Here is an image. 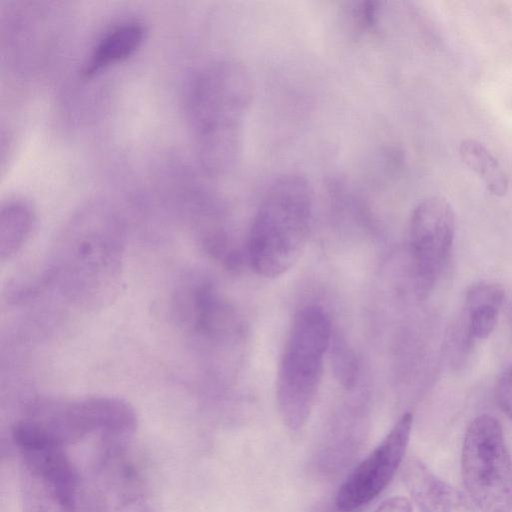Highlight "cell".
Listing matches in <instances>:
<instances>
[{
	"instance_id": "obj_14",
	"label": "cell",
	"mask_w": 512,
	"mask_h": 512,
	"mask_svg": "<svg viewBox=\"0 0 512 512\" xmlns=\"http://www.w3.org/2000/svg\"><path fill=\"white\" fill-rule=\"evenodd\" d=\"M505 297L504 288L496 283L482 282L472 285L465 296L466 308L476 305H492L500 308Z\"/></svg>"
},
{
	"instance_id": "obj_12",
	"label": "cell",
	"mask_w": 512,
	"mask_h": 512,
	"mask_svg": "<svg viewBox=\"0 0 512 512\" xmlns=\"http://www.w3.org/2000/svg\"><path fill=\"white\" fill-rule=\"evenodd\" d=\"M460 156L465 165L484 182L487 190L495 196H503L508 190L509 180L497 159L479 141H461Z\"/></svg>"
},
{
	"instance_id": "obj_16",
	"label": "cell",
	"mask_w": 512,
	"mask_h": 512,
	"mask_svg": "<svg viewBox=\"0 0 512 512\" xmlns=\"http://www.w3.org/2000/svg\"><path fill=\"white\" fill-rule=\"evenodd\" d=\"M373 512H412V505L407 498L394 496L382 502Z\"/></svg>"
},
{
	"instance_id": "obj_9",
	"label": "cell",
	"mask_w": 512,
	"mask_h": 512,
	"mask_svg": "<svg viewBox=\"0 0 512 512\" xmlns=\"http://www.w3.org/2000/svg\"><path fill=\"white\" fill-rule=\"evenodd\" d=\"M402 479L422 512H451L459 504L455 490L416 458L406 461Z\"/></svg>"
},
{
	"instance_id": "obj_8",
	"label": "cell",
	"mask_w": 512,
	"mask_h": 512,
	"mask_svg": "<svg viewBox=\"0 0 512 512\" xmlns=\"http://www.w3.org/2000/svg\"><path fill=\"white\" fill-rule=\"evenodd\" d=\"M455 236V214L440 196L422 200L413 210L409 237L418 276L432 282L449 258Z\"/></svg>"
},
{
	"instance_id": "obj_7",
	"label": "cell",
	"mask_w": 512,
	"mask_h": 512,
	"mask_svg": "<svg viewBox=\"0 0 512 512\" xmlns=\"http://www.w3.org/2000/svg\"><path fill=\"white\" fill-rule=\"evenodd\" d=\"M412 423L413 415L403 414L381 443L346 478L336 495L339 511H354L386 488L404 458Z\"/></svg>"
},
{
	"instance_id": "obj_2",
	"label": "cell",
	"mask_w": 512,
	"mask_h": 512,
	"mask_svg": "<svg viewBox=\"0 0 512 512\" xmlns=\"http://www.w3.org/2000/svg\"><path fill=\"white\" fill-rule=\"evenodd\" d=\"M252 81L243 64L214 61L194 77L187 97L197 153L212 173L231 170L239 159Z\"/></svg>"
},
{
	"instance_id": "obj_13",
	"label": "cell",
	"mask_w": 512,
	"mask_h": 512,
	"mask_svg": "<svg viewBox=\"0 0 512 512\" xmlns=\"http://www.w3.org/2000/svg\"><path fill=\"white\" fill-rule=\"evenodd\" d=\"M466 309L470 335L476 339L487 338L496 326L500 308L492 305H476Z\"/></svg>"
},
{
	"instance_id": "obj_1",
	"label": "cell",
	"mask_w": 512,
	"mask_h": 512,
	"mask_svg": "<svg viewBox=\"0 0 512 512\" xmlns=\"http://www.w3.org/2000/svg\"><path fill=\"white\" fill-rule=\"evenodd\" d=\"M124 230L103 199L82 204L65 223L53 252L50 277L77 306L100 308L118 294L123 279Z\"/></svg>"
},
{
	"instance_id": "obj_3",
	"label": "cell",
	"mask_w": 512,
	"mask_h": 512,
	"mask_svg": "<svg viewBox=\"0 0 512 512\" xmlns=\"http://www.w3.org/2000/svg\"><path fill=\"white\" fill-rule=\"evenodd\" d=\"M312 208L313 191L304 176L285 174L270 185L247 238V261L255 273L278 277L298 261L307 242Z\"/></svg>"
},
{
	"instance_id": "obj_6",
	"label": "cell",
	"mask_w": 512,
	"mask_h": 512,
	"mask_svg": "<svg viewBox=\"0 0 512 512\" xmlns=\"http://www.w3.org/2000/svg\"><path fill=\"white\" fill-rule=\"evenodd\" d=\"M27 417L64 446L93 434L104 442L124 443L137 427L133 407L112 396L39 402L30 408Z\"/></svg>"
},
{
	"instance_id": "obj_5",
	"label": "cell",
	"mask_w": 512,
	"mask_h": 512,
	"mask_svg": "<svg viewBox=\"0 0 512 512\" xmlns=\"http://www.w3.org/2000/svg\"><path fill=\"white\" fill-rule=\"evenodd\" d=\"M462 478L482 512H512V459L502 427L491 415H480L468 426L461 453Z\"/></svg>"
},
{
	"instance_id": "obj_15",
	"label": "cell",
	"mask_w": 512,
	"mask_h": 512,
	"mask_svg": "<svg viewBox=\"0 0 512 512\" xmlns=\"http://www.w3.org/2000/svg\"><path fill=\"white\" fill-rule=\"evenodd\" d=\"M495 398L502 411L512 420V365L499 375L495 384Z\"/></svg>"
},
{
	"instance_id": "obj_11",
	"label": "cell",
	"mask_w": 512,
	"mask_h": 512,
	"mask_svg": "<svg viewBox=\"0 0 512 512\" xmlns=\"http://www.w3.org/2000/svg\"><path fill=\"white\" fill-rule=\"evenodd\" d=\"M35 221L32 205L22 198L3 202L0 210V258H13L27 241Z\"/></svg>"
},
{
	"instance_id": "obj_4",
	"label": "cell",
	"mask_w": 512,
	"mask_h": 512,
	"mask_svg": "<svg viewBox=\"0 0 512 512\" xmlns=\"http://www.w3.org/2000/svg\"><path fill=\"white\" fill-rule=\"evenodd\" d=\"M331 339V321L322 307L308 305L298 311L285 344L276 384L278 411L291 430L301 428L310 416Z\"/></svg>"
},
{
	"instance_id": "obj_10",
	"label": "cell",
	"mask_w": 512,
	"mask_h": 512,
	"mask_svg": "<svg viewBox=\"0 0 512 512\" xmlns=\"http://www.w3.org/2000/svg\"><path fill=\"white\" fill-rule=\"evenodd\" d=\"M145 36L144 25L137 20H125L113 25L96 42L84 67L85 75L126 59L141 45Z\"/></svg>"
}]
</instances>
